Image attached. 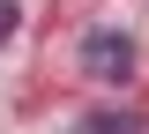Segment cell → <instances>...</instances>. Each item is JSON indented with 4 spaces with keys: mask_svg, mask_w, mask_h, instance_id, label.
Returning <instances> with one entry per match:
<instances>
[{
    "mask_svg": "<svg viewBox=\"0 0 149 134\" xmlns=\"http://www.w3.org/2000/svg\"><path fill=\"white\" fill-rule=\"evenodd\" d=\"M74 60H82V75H97V82H127L134 75V37L127 30H90Z\"/></svg>",
    "mask_w": 149,
    "mask_h": 134,
    "instance_id": "6da1fadb",
    "label": "cell"
},
{
    "mask_svg": "<svg viewBox=\"0 0 149 134\" xmlns=\"http://www.w3.org/2000/svg\"><path fill=\"white\" fill-rule=\"evenodd\" d=\"M82 134H149L134 112H97V119H82Z\"/></svg>",
    "mask_w": 149,
    "mask_h": 134,
    "instance_id": "7a4b0ae2",
    "label": "cell"
},
{
    "mask_svg": "<svg viewBox=\"0 0 149 134\" xmlns=\"http://www.w3.org/2000/svg\"><path fill=\"white\" fill-rule=\"evenodd\" d=\"M15 37V0H0V45Z\"/></svg>",
    "mask_w": 149,
    "mask_h": 134,
    "instance_id": "3957f363",
    "label": "cell"
}]
</instances>
